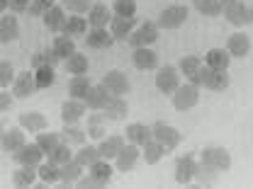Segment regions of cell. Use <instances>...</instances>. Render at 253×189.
<instances>
[{
  "label": "cell",
  "instance_id": "54",
  "mask_svg": "<svg viewBox=\"0 0 253 189\" xmlns=\"http://www.w3.org/2000/svg\"><path fill=\"white\" fill-rule=\"evenodd\" d=\"M12 97H15L12 93H5V88H0V114L12 107Z\"/></svg>",
  "mask_w": 253,
  "mask_h": 189
},
{
  "label": "cell",
  "instance_id": "55",
  "mask_svg": "<svg viewBox=\"0 0 253 189\" xmlns=\"http://www.w3.org/2000/svg\"><path fill=\"white\" fill-rule=\"evenodd\" d=\"M32 65H34V68H39V65H46V61H44V54H42V51H37V54L32 56Z\"/></svg>",
  "mask_w": 253,
  "mask_h": 189
},
{
  "label": "cell",
  "instance_id": "50",
  "mask_svg": "<svg viewBox=\"0 0 253 189\" xmlns=\"http://www.w3.org/2000/svg\"><path fill=\"white\" fill-rule=\"evenodd\" d=\"M73 187H81V189H102V185H100L93 175L88 172V175H81V177H78V182H76Z\"/></svg>",
  "mask_w": 253,
  "mask_h": 189
},
{
  "label": "cell",
  "instance_id": "11",
  "mask_svg": "<svg viewBox=\"0 0 253 189\" xmlns=\"http://www.w3.org/2000/svg\"><path fill=\"white\" fill-rule=\"evenodd\" d=\"M139 160H141V146L126 143L125 148L120 151V156L115 158V167H117L120 172H131Z\"/></svg>",
  "mask_w": 253,
  "mask_h": 189
},
{
  "label": "cell",
  "instance_id": "7",
  "mask_svg": "<svg viewBox=\"0 0 253 189\" xmlns=\"http://www.w3.org/2000/svg\"><path fill=\"white\" fill-rule=\"evenodd\" d=\"M197 167H200V160L192 156V153H185V156H180L175 160V182L178 185H190L192 180H195V172H197Z\"/></svg>",
  "mask_w": 253,
  "mask_h": 189
},
{
  "label": "cell",
  "instance_id": "29",
  "mask_svg": "<svg viewBox=\"0 0 253 189\" xmlns=\"http://www.w3.org/2000/svg\"><path fill=\"white\" fill-rule=\"evenodd\" d=\"M83 165L76 160V158H71L68 162H63L61 165V180H59V185L61 187H73L76 182H78V177L83 175Z\"/></svg>",
  "mask_w": 253,
  "mask_h": 189
},
{
  "label": "cell",
  "instance_id": "4",
  "mask_svg": "<svg viewBox=\"0 0 253 189\" xmlns=\"http://www.w3.org/2000/svg\"><path fill=\"white\" fill-rule=\"evenodd\" d=\"M158 22H141V25H136V30L131 32L129 36H126V44L131 46V49H139V46H151L154 41H158Z\"/></svg>",
  "mask_w": 253,
  "mask_h": 189
},
{
  "label": "cell",
  "instance_id": "24",
  "mask_svg": "<svg viewBox=\"0 0 253 189\" xmlns=\"http://www.w3.org/2000/svg\"><path fill=\"white\" fill-rule=\"evenodd\" d=\"M37 172H39V187H51V185H59V180H61V167L59 165H54L51 160H44L39 167H37Z\"/></svg>",
  "mask_w": 253,
  "mask_h": 189
},
{
  "label": "cell",
  "instance_id": "49",
  "mask_svg": "<svg viewBox=\"0 0 253 189\" xmlns=\"http://www.w3.org/2000/svg\"><path fill=\"white\" fill-rule=\"evenodd\" d=\"M56 2L54 0H30V7H27V12H30L32 17H42L49 7H54Z\"/></svg>",
  "mask_w": 253,
  "mask_h": 189
},
{
  "label": "cell",
  "instance_id": "22",
  "mask_svg": "<svg viewBox=\"0 0 253 189\" xmlns=\"http://www.w3.org/2000/svg\"><path fill=\"white\" fill-rule=\"evenodd\" d=\"M136 30V17H120L115 15L110 22V32L115 36V41H126V36Z\"/></svg>",
  "mask_w": 253,
  "mask_h": 189
},
{
  "label": "cell",
  "instance_id": "10",
  "mask_svg": "<svg viewBox=\"0 0 253 189\" xmlns=\"http://www.w3.org/2000/svg\"><path fill=\"white\" fill-rule=\"evenodd\" d=\"M102 85H105L112 94H122V97L131 90V83H129L126 73L125 70H120V68L107 70V73H105V78H102Z\"/></svg>",
  "mask_w": 253,
  "mask_h": 189
},
{
  "label": "cell",
  "instance_id": "53",
  "mask_svg": "<svg viewBox=\"0 0 253 189\" xmlns=\"http://www.w3.org/2000/svg\"><path fill=\"white\" fill-rule=\"evenodd\" d=\"M107 128L105 124H88V138H105Z\"/></svg>",
  "mask_w": 253,
  "mask_h": 189
},
{
  "label": "cell",
  "instance_id": "36",
  "mask_svg": "<svg viewBox=\"0 0 253 189\" xmlns=\"http://www.w3.org/2000/svg\"><path fill=\"white\" fill-rule=\"evenodd\" d=\"M90 78L88 75H71V80H68V94L73 97V99H83L88 90H90Z\"/></svg>",
  "mask_w": 253,
  "mask_h": 189
},
{
  "label": "cell",
  "instance_id": "38",
  "mask_svg": "<svg viewBox=\"0 0 253 189\" xmlns=\"http://www.w3.org/2000/svg\"><path fill=\"white\" fill-rule=\"evenodd\" d=\"M88 172L93 175L102 187H107V185H110V180H112V165H110V160H105V158H102V160H97L95 165H90V167H88Z\"/></svg>",
  "mask_w": 253,
  "mask_h": 189
},
{
  "label": "cell",
  "instance_id": "23",
  "mask_svg": "<svg viewBox=\"0 0 253 189\" xmlns=\"http://www.w3.org/2000/svg\"><path fill=\"white\" fill-rule=\"evenodd\" d=\"M226 49H229L231 59H244V56H249V51H251V39H249L244 32H234V34L229 36V41H226Z\"/></svg>",
  "mask_w": 253,
  "mask_h": 189
},
{
  "label": "cell",
  "instance_id": "42",
  "mask_svg": "<svg viewBox=\"0 0 253 189\" xmlns=\"http://www.w3.org/2000/svg\"><path fill=\"white\" fill-rule=\"evenodd\" d=\"M195 10L205 17H219L224 12V0H195Z\"/></svg>",
  "mask_w": 253,
  "mask_h": 189
},
{
  "label": "cell",
  "instance_id": "51",
  "mask_svg": "<svg viewBox=\"0 0 253 189\" xmlns=\"http://www.w3.org/2000/svg\"><path fill=\"white\" fill-rule=\"evenodd\" d=\"M207 75H210V65H205V63H202V68H200V70H197V73L190 78V83H195L197 88H205V80H207Z\"/></svg>",
  "mask_w": 253,
  "mask_h": 189
},
{
  "label": "cell",
  "instance_id": "44",
  "mask_svg": "<svg viewBox=\"0 0 253 189\" xmlns=\"http://www.w3.org/2000/svg\"><path fill=\"white\" fill-rule=\"evenodd\" d=\"M202 68V59L200 56H183L180 61H178V70H180V75H185V78H192L197 70Z\"/></svg>",
  "mask_w": 253,
  "mask_h": 189
},
{
  "label": "cell",
  "instance_id": "43",
  "mask_svg": "<svg viewBox=\"0 0 253 189\" xmlns=\"http://www.w3.org/2000/svg\"><path fill=\"white\" fill-rule=\"evenodd\" d=\"M73 158H76V160H78L83 167H90V165H95L97 160H102L100 151H97V146H90V143H88V146L83 143V146L78 148V153H76Z\"/></svg>",
  "mask_w": 253,
  "mask_h": 189
},
{
  "label": "cell",
  "instance_id": "20",
  "mask_svg": "<svg viewBox=\"0 0 253 189\" xmlns=\"http://www.w3.org/2000/svg\"><path fill=\"white\" fill-rule=\"evenodd\" d=\"M85 44L90 49H110L115 44V36H112L110 27H90L88 36H85Z\"/></svg>",
  "mask_w": 253,
  "mask_h": 189
},
{
  "label": "cell",
  "instance_id": "8",
  "mask_svg": "<svg viewBox=\"0 0 253 189\" xmlns=\"http://www.w3.org/2000/svg\"><path fill=\"white\" fill-rule=\"evenodd\" d=\"M44 158H46V153L37 146V141H34V143H25L22 148H17V151L12 153V160H15L17 165H30V167H39V165L44 162Z\"/></svg>",
  "mask_w": 253,
  "mask_h": 189
},
{
  "label": "cell",
  "instance_id": "26",
  "mask_svg": "<svg viewBox=\"0 0 253 189\" xmlns=\"http://www.w3.org/2000/svg\"><path fill=\"white\" fill-rule=\"evenodd\" d=\"M17 122H20V126H22L25 131H30V133H39V131H44V128L49 126L46 114H42V112H22Z\"/></svg>",
  "mask_w": 253,
  "mask_h": 189
},
{
  "label": "cell",
  "instance_id": "56",
  "mask_svg": "<svg viewBox=\"0 0 253 189\" xmlns=\"http://www.w3.org/2000/svg\"><path fill=\"white\" fill-rule=\"evenodd\" d=\"M5 131H7V128H5V124H2V119H0V141H2V136H5Z\"/></svg>",
  "mask_w": 253,
  "mask_h": 189
},
{
  "label": "cell",
  "instance_id": "18",
  "mask_svg": "<svg viewBox=\"0 0 253 189\" xmlns=\"http://www.w3.org/2000/svg\"><path fill=\"white\" fill-rule=\"evenodd\" d=\"M42 22H44L46 32L61 34L63 25H66V7H63V5H54V7H49V10L42 15Z\"/></svg>",
  "mask_w": 253,
  "mask_h": 189
},
{
  "label": "cell",
  "instance_id": "31",
  "mask_svg": "<svg viewBox=\"0 0 253 189\" xmlns=\"http://www.w3.org/2000/svg\"><path fill=\"white\" fill-rule=\"evenodd\" d=\"M20 36V22L15 15H5L0 17V44H10V41H17Z\"/></svg>",
  "mask_w": 253,
  "mask_h": 189
},
{
  "label": "cell",
  "instance_id": "59",
  "mask_svg": "<svg viewBox=\"0 0 253 189\" xmlns=\"http://www.w3.org/2000/svg\"><path fill=\"white\" fill-rule=\"evenodd\" d=\"M190 2H195V0H190Z\"/></svg>",
  "mask_w": 253,
  "mask_h": 189
},
{
  "label": "cell",
  "instance_id": "3",
  "mask_svg": "<svg viewBox=\"0 0 253 189\" xmlns=\"http://www.w3.org/2000/svg\"><path fill=\"white\" fill-rule=\"evenodd\" d=\"M200 162L212 167V170H217V172H226L231 167V153L226 148H221V146H207L200 153Z\"/></svg>",
  "mask_w": 253,
  "mask_h": 189
},
{
  "label": "cell",
  "instance_id": "47",
  "mask_svg": "<svg viewBox=\"0 0 253 189\" xmlns=\"http://www.w3.org/2000/svg\"><path fill=\"white\" fill-rule=\"evenodd\" d=\"M61 5L68 12H76V15H83L93 7V0H61Z\"/></svg>",
  "mask_w": 253,
  "mask_h": 189
},
{
  "label": "cell",
  "instance_id": "19",
  "mask_svg": "<svg viewBox=\"0 0 253 189\" xmlns=\"http://www.w3.org/2000/svg\"><path fill=\"white\" fill-rule=\"evenodd\" d=\"M110 97H112V93H110L102 83H97V85H90V90L83 97V102H85L88 109L93 112V109H105V104L110 102Z\"/></svg>",
  "mask_w": 253,
  "mask_h": 189
},
{
  "label": "cell",
  "instance_id": "45",
  "mask_svg": "<svg viewBox=\"0 0 253 189\" xmlns=\"http://www.w3.org/2000/svg\"><path fill=\"white\" fill-rule=\"evenodd\" d=\"M46 158H49L54 165H59V167H61L63 162H68V160L73 158V153H71V146L61 141V143H59V146H56V148H54V151H51V153H49Z\"/></svg>",
  "mask_w": 253,
  "mask_h": 189
},
{
  "label": "cell",
  "instance_id": "6",
  "mask_svg": "<svg viewBox=\"0 0 253 189\" xmlns=\"http://www.w3.org/2000/svg\"><path fill=\"white\" fill-rule=\"evenodd\" d=\"M185 20H188V7L185 5H168L166 10H161L156 22L161 30H178V27L185 25Z\"/></svg>",
  "mask_w": 253,
  "mask_h": 189
},
{
  "label": "cell",
  "instance_id": "25",
  "mask_svg": "<svg viewBox=\"0 0 253 189\" xmlns=\"http://www.w3.org/2000/svg\"><path fill=\"white\" fill-rule=\"evenodd\" d=\"M112 17H115V12L102 2H93V7L88 10V25L90 27H110Z\"/></svg>",
  "mask_w": 253,
  "mask_h": 189
},
{
  "label": "cell",
  "instance_id": "41",
  "mask_svg": "<svg viewBox=\"0 0 253 189\" xmlns=\"http://www.w3.org/2000/svg\"><path fill=\"white\" fill-rule=\"evenodd\" d=\"M51 46H54V51L59 54V59H61V61H66L71 54H76V41H73L71 36H66V34H56Z\"/></svg>",
  "mask_w": 253,
  "mask_h": 189
},
{
  "label": "cell",
  "instance_id": "15",
  "mask_svg": "<svg viewBox=\"0 0 253 189\" xmlns=\"http://www.w3.org/2000/svg\"><path fill=\"white\" fill-rule=\"evenodd\" d=\"M126 143H134V146H146L151 138H154V128L141 122H131L126 124V133H125Z\"/></svg>",
  "mask_w": 253,
  "mask_h": 189
},
{
  "label": "cell",
  "instance_id": "21",
  "mask_svg": "<svg viewBox=\"0 0 253 189\" xmlns=\"http://www.w3.org/2000/svg\"><path fill=\"white\" fill-rule=\"evenodd\" d=\"M88 27H90V25H88V17L71 12V15L66 17V25H63L61 34L71 36V39H78V36H85V34H88Z\"/></svg>",
  "mask_w": 253,
  "mask_h": 189
},
{
  "label": "cell",
  "instance_id": "5",
  "mask_svg": "<svg viewBox=\"0 0 253 189\" xmlns=\"http://www.w3.org/2000/svg\"><path fill=\"white\" fill-rule=\"evenodd\" d=\"M200 102V88L195 83H185L173 93V107L175 112H190L192 107H197Z\"/></svg>",
  "mask_w": 253,
  "mask_h": 189
},
{
  "label": "cell",
  "instance_id": "32",
  "mask_svg": "<svg viewBox=\"0 0 253 189\" xmlns=\"http://www.w3.org/2000/svg\"><path fill=\"white\" fill-rule=\"evenodd\" d=\"M66 73L68 75H88V70H90V61H88V56L85 54H81V51H76V54H71L66 61Z\"/></svg>",
  "mask_w": 253,
  "mask_h": 189
},
{
  "label": "cell",
  "instance_id": "39",
  "mask_svg": "<svg viewBox=\"0 0 253 189\" xmlns=\"http://www.w3.org/2000/svg\"><path fill=\"white\" fill-rule=\"evenodd\" d=\"M217 170H212V167H207V165H202L200 162V167H197V172H195V180L190 182L192 187H212L214 182H217Z\"/></svg>",
  "mask_w": 253,
  "mask_h": 189
},
{
  "label": "cell",
  "instance_id": "9",
  "mask_svg": "<svg viewBox=\"0 0 253 189\" xmlns=\"http://www.w3.org/2000/svg\"><path fill=\"white\" fill-rule=\"evenodd\" d=\"M151 128H154V138L161 141L168 151H175V148L180 146V141H183V133H180L175 126L166 124V122H156Z\"/></svg>",
  "mask_w": 253,
  "mask_h": 189
},
{
  "label": "cell",
  "instance_id": "37",
  "mask_svg": "<svg viewBox=\"0 0 253 189\" xmlns=\"http://www.w3.org/2000/svg\"><path fill=\"white\" fill-rule=\"evenodd\" d=\"M34 141H37V146L49 156V153L61 143V131L56 133V131H46V128H44V131H39V133H37V138H34Z\"/></svg>",
  "mask_w": 253,
  "mask_h": 189
},
{
  "label": "cell",
  "instance_id": "33",
  "mask_svg": "<svg viewBox=\"0 0 253 189\" xmlns=\"http://www.w3.org/2000/svg\"><path fill=\"white\" fill-rule=\"evenodd\" d=\"M168 153V148L161 143V141H156V138H151L146 146H141V160H146V165H156V162H161V158Z\"/></svg>",
  "mask_w": 253,
  "mask_h": 189
},
{
  "label": "cell",
  "instance_id": "46",
  "mask_svg": "<svg viewBox=\"0 0 253 189\" xmlns=\"http://www.w3.org/2000/svg\"><path fill=\"white\" fill-rule=\"evenodd\" d=\"M112 12L120 17H134L136 15V0H115Z\"/></svg>",
  "mask_w": 253,
  "mask_h": 189
},
{
  "label": "cell",
  "instance_id": "34",
  "mask_svg": "<svg viewBox=\"0 0 253 189\" xmlns=\"http://www.w3.org/2000/svg\"><path fill=\"white\" fill-rule=\"evenodd\" d=\"M229 83H231L229 70H212V68H210V75H207V80H205V88L212 90V93H224V90L229 88Z\"/></svg>",
  "mask_w": 253,
  "mask_h": 189
},
{
  "label": "cell",
  "instance_id": "17",
  "mask_svg": "<svg viewBox=\"0 0 253 189\" xmlns=\"http://www.w3.org/2000/svg\"><path fill=\"white\" fill-rule=\"evenodd\" d=\"M25 128L22 126H12V128H7L5 131V136H2V141H0V148L5 151V153H15L17 148H22L25 143H27V138H25Z\"/></svg>",
  "mask_w": 253,
  "mask_h": 189
},
{
  "label": "cell",
  "instance_id": "58",
  "mask_svg": "<svg viewBox=\"0 0 253 189\" xmlns=\"http://www.w3.org/2000/svg\"><path fill=\"white\" fill-rule=\"evenodd\" d=\"M226 2H231V0H224V5H226Z\"/></svg>",
  "mask_w": 253,
  "mask_h": 189
},
{
  "label": "cell",
  "instance_id": "52",
  "mask_svg": "<svg viewBox=\"0 0 253 189\" xmlns=\"http://www.w3.org/2000/svg\"><path fill=\"white\" fill-rule=\"evenodd\" d=\"M7 7H10V12H12V15H20V12H27L30 0H10V2H7Z\"/></svg>",
  "mask_w": 253,
  "mask_h": 189
},
{
  "label": "cell",
  "instance_id": "16",
  "mask_svg": "<svg viewBox=\"0 0 253 189\" xmlns=\"http://www.w3.org/2000/svg\"><path fill=\"white\" fill-rule=\"evenodd\" d=\"M126 146V138L125 136H117V133H112V136H105V138H100V143H97V151H100V156L105 158V160H115V158L120 156V151Z\"/></svg>",
  "mask_w": 253,
  "mask_h": 189
},
{
  "label": "cell",
  "instance_id": "57",
  "mask_svg": "<svg viewBox=\"0 0 253 189\" xmlns=\"http://www.w3.org/2000/svg\"><path fill=\"white\" fill-rule=\"evenodd\" d=\"M7 2H10V0H0V12H2V10H7Z\"/></svg>",
  "mask_w": 253,
  "mask_h": 189
},
{
  "label": "cell",
  "instance_id": "2",
  "mask_svg": "<svg viewBox=\"0 0 253 189\" xmlns=\"http://www.w3.org/2000/svg\"><path fill=\"white\" fill-rule=\"evenodd\" d=\"M180 70H178V65H158L156 70V90L161 94H170L173 97V93L183 85L180 83Z\"/></svg>",
  "mask_w": 253,
  "mask_h": 189
},
{
  "label": "cell",
  "instance_id": "27",
  "mask_svg": "<svg viewBox=\"0 0 253 189\" xmlns=\"http://www.w3.org/2000/svg\"><path fill=\"white\" fill-rule=\"evenodd\" d=\"M37 167H30V165H17V170L12 172V187L17 189H27V187H34L37 185Z\"/></svg>",
  "mask_w": 253,
  "mask_h": 189
},
{
  "label": "cell",
  "instance_id": "30",
  "mask_svg": "<svg viewBox=\"0 0 253 189\" xmlns=\"http://www.w3.org/2000/svg\"><path fill=\"white\" fill-rule=\"evenodd\" d=\"M205 65H210L212 70H229V65H231L229 49H210L205 54Z\"/></svg>",
  "mask_w": 253,
  "mask_h": 189
},
{
  "label": "cell",
  "instance_id": "28",
  "mask_svg": "<svg viewBox=\"0 0 253 189\" xmlns=\"http://www.w3.org/2000/svg\"><path fill=\"white\" fill-rule=\"evenodd\" d=\"M102 112L107 114L110 122H122V119H126V114H129V104H126V99H122V94H112Z\"/></svg>",
  "mask_w": 253,
  "mask_h": 189
},
{
  "label": "cell",
  "instance_id": "12",
  "mask_svg": "<svg viewBox=\"0 0 253 189\" xmlns=\"http://www.w3.org/2000/svg\"><path fill=\"white\" fill-rule=\"evenodd\" d=\"M37 90H39V88H37V80H34V73H32V70H22V73L15 75V80H12V94H15L17 99L32 97Z\"/></svg>",
  "mask_w": 253,
  "mask_h": 189
},
{
  "label": "cell",
  "instance_id": "13",
  "mask_svg": "<svg viewBox=\"0 0 253 189\" xmlns=\"http://www.w3.org/2000/svg\"><path fill=\"white\" fill-rule=\"evenodd\" d=\"M131 63L136 70H156L158 68V54L151 46H139L131 51Z\"/></svg>",
  "mask_w": 253,
  "mask_h": 189
},
{
  "label": "cell",
  "instance_id": "40",
  "mask_svg": "<svg viewBox=\"0 0 253 189\" xmlns=\"http://www.w3.org/2000/svg\"><path fill=\"white\" fill-rule=\"evenodd\" d=\"M34 80H37V88H39V90L51 88L54 80H56V70H54V65H39V68H34Z\"/></svg>",
  "mask_w": 253,
  "mask_h": 189
},
{
  "label": "cell",
  "instance_id": "1",
  "mask_svg": "<svg viewBox=\"0 0 253 189\" xmlns=\"http://www.w3.org/2000/svg\"><path fill=\"white\" fill-rule=\"evenodd\" d=\"M224 17L234 27H246L253 22V7L244 0H231L224 5Z\"/></svg>",
  "mask_w": 253,
  "mask_h": 189
},
{
  "label": "cell",
  "instance_id": "35",
  "mask_svg": "<svg viewBox=\"0 0 253 189\" xmlns=\"http://www.w3.org/2000/svg\"><path fill=\"white\" fill-rule=\"evenodd\" d=\"M85 136H88V133H85L78 124H63V128H61V141L68 143L71 148H73V146L81 148V146L85 143Z\"/></svg>",
  "mask_w": 253,
  "mask_h": 189
},
{
  "label": "cell",
  "instance_id": "48",
  "mask_svg": "<svg viewBox=\"0 0 253 189\" xmlns=\"http://www.w3.org/2000/svg\"><path fill=\"white\" fill-rule=\"evenodd\" d=\"M15 68L10 61H0V88H10L12 80H15Z\"/></svg>",
  "mask_w": 253,
  "mask_h": 189
},
{
  "label": "cell",
  "instance_id": "14",
  "mask_svg": "<svg viewBox=\"0 0 253 189\" xmlns=\"http://www.w3.org/2000/svg\"><path fill=\"white\" fill-rule=\"evenodd\" d=\"M85 109H88V104L83 102V99H66L61 104V122L63 124H78L83 117H85Z\"/></svg>",
  "mask_w": 253,
  "mask_h": 189
}]
</instances>
